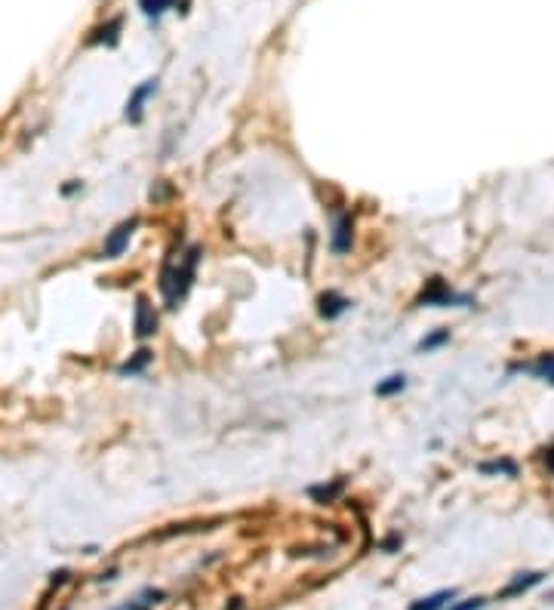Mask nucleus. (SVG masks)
Returning <instances> with one entry per match:
<instances>
[{"instance_id":"1","label":"nucleus","mask_w":554,"mask_h":610,"mask_svg":"<svg viewBox=\"0 0 554 610\" xmlns=\"http://www.w3.org/2000/svg\"><path fill=\"white\" fill-rule=\"evenodd\" d=\"M197 246H191L188 253H185L182 262H166L163 271H160V293H163V299L170 302V305H176L179 299H182L185 293H188L191 281H194V265H197Z\"/></svg>"},{"instance_id":"2","label":"nucleus","mask_w":554,"mask_h":610,"mask_svg":"<svg viewBox=\"0 0 554 610\" xmlns=\"http://www.w3.org/2000/svg\"><path fill=\"white\" fill-rule=\"evenodd\" d=\"M453 302H462V305H468V296H459V293H453V290L447 287V283L440 281V277H431L428 281V287L422 290V296H419V305H453Z\"/></svg>"},{"instance_id":"3","label":"nucleus","mask_w":554,"mask_h":610,"mask_svg":"<svg viewBox=\"0 0 554 610\" xmlns=\"http://www.w3.org/2000/svg\"><path fill=\"white\" fill-rule=\"evenodd\" d=\"M135 225H139V219H127V222H120V225L114 228V231L105 238V256L108 259H114V256H120L123 250L129 246V238H133V231H135Z\"/></svg>"},{"instance_id":"4","label":"nucleus","mask_w":554,"mask_h":610,"mask_svg":"<svg viewBox=\"0 0 554 610\" xmlns=\"http://www.w3.org/2000/svg\"><path fill=\"white\" fill-rule=\"evenodd\" d=\"M154 330H157V314H154L151 302L142 296V299L135 302V336L145 339V336H151Z\"/></svg>"},{"instance_id":"5","label":"nucleus","mask_w":554,"mask_h":610,"mask_svg":"<svg viewBox=\"0 0 554 610\" xmlns=\"http://www.w3.org/2000/svg\"><path fill=\"white\" fill-rule=\"evenodd\" d=\"M154 90H157V80H145V84H142L139 90L133 92V99H129V102H127V117H129V120H133V123L142 117V102H145V99L151 96Z\"/></svg>"},{"instance_id":"6","label":"nucleus","mask_w":554,"mask_h":610,"mask_svg":"<svg viewBox=\"0 0 554 610\" xmlns=\"http://www.w3.org/2000/svg\"><path fill=\"white\" fill-rule=\"evenodd\" d=\"M542 576H545V573H520V576L511 579V583L505 585L502 592H499V598L520 595V592H527V589H533V585H539V583H542Z\"/></svg>"},{"instance_id":"7","label":"nucleus","mask_w":554,"mask_h":610,"mask_svg":"<svg viewBox=\"0 0 554 610\" xmlns=\"http://www.w3.org/2000/svg\"><path fill=\"white\" fill-rule=\"evenodd\" d=\"M351 216H339L336 231H332V250L336 253H348L351 250Z\"/></svg>"},{"instance_id":"8","label":"nucleus","mask_w":554,"mask_h":610,"mask_svg":"<svg viewBox=\"0 0 554 610\" xmlns=\"http://www.w3.org/2000/svg\"><path fill=\"white\" fill-rule=\"evenodd\" d=\"M351 302L345 299V296H339V293H324L320 296V314L324 318H339V314L348 308Z\"/></svg>"},{"instance_id":"9","label":"nucleus","mask_w":554,"mask_h":610,"mask_svg":"<svg viewBox=\"0 0 554 610\" xmlns=\"http://www.w3.org/2000/svg\"><path fill=\"white\" fill-rule=\"evenodd\" d=\"M456 598V592L453 589H443V592H434V595H428V598H422L419 604H412L410 610H440L443 604H449Z\"/></svg>"},{"instance_id":"10","label":"nucleus","mask_w":554,"mask_h":610,"mask_svg":"<svg viewBox=\"0 0 554 610\" xmlns=\"http://www.w3.org/2000/svg\"><path fill=\"white\" fill-rule=\"evenodd\" d=\"M120 18H111L108 25H102V28H96L92 31V37H90V43H108V47H114L117 43V31H120Z\"/></svg>"},{"instance_id":"11","label":"nucleus","mask_w":554,"mask_h":610,"mask_svg":"<svg viewBox=\"0 0 554 610\" xmlns=\"http://www.w3.org/2000/svg\"><path fill=\"white\" fill-rule=\"evenodd\" d=\"M529 373L533 376H539V379H545V382H551L554 385V355H542L536 364H529Z\"/></svg>"},{"instance_id":"12","label":"nucleus","mask_w":554,"mask_h":610,"mask_svg":"<svg viewBox=\"0 0 554 610\" xmlns=\"http://www.w3.org/2000/svg\"><path fill=\"white\" fill-rule=\"evenodd\" d=\"M406 388V376H388L385 382H379V385H375V394H379V398H388V394H394V392H404Z\"/></svg>"},{"instance_id":"13","label":"nucleus","mask_w":554,"mask_h":610,"mask_svg":"<svg viewBox=\"0 0 554 610\" xmlns=\"http://www.w3.org/2000/svg\"><path fill=\"white\" fill-rule=\"evenodd\" d=\"M172 3H176V0H139V10L145 12V16H154V18H157L160 12H166Z\"/></svg>"},{"instance_id":"14","label":"nucleus","mask_w":554,"mask_h":610,"mask_svg":"<svg viewBox=\"0 0 554 610\" xmlns=\"http://www.w3.org/2000/svg\"><path fill=\"white\" fill-rule=\"evenodd\" d=\"M148 364H151V351H145V348H142L139 355L133 357V361H127V364H123V367H120V373H139V370H142V367H148Z\"/></svg>"},{"instance_id":"15","label":"nucleus","mask_w":554,"mask_h":610,"mask_svg":"<svg viewBox=\"0 0 554 610\" xmlns=\"http://www.w3.org/2000/svg\"><path fill=\"white\" fill-rule=\"evenodd\" d=\"M480 472H486V474H492V472H505V474H514V462H508V459L484 462V466H480Z\"/></svg>"},{"instance_id":"16","label":"nucleus","mask_w":554,"mask_h":610,"mask_svg":"<svg viewBox=\"0 0 554 610\" xmlns=\"http://www.w3.org/2000/svg\"><path fill=\"white\" fill-rule=\"evenodd\" d=\"M447 339H449V330H437V333H431L428 339H422V342H419V348L431 351V348H437L440 342H447Z\"/></svg>"},{"instance_id":"17","label":"nucleus","mask_w":554,"mask_h":610,"mask_svg":"<svg viewBox=\"0 0 554 610\" xmlns=\"http://www.w3.org/2000/svg\"><path fill=\"white\" fill-rule=\"evenodd\" d=\"M480 607H484V598H468V601L453 604L449 610H480Z\"/></svg>"},{"instance_id":"18","label":"nucleus","mask_w":554,"mask_h":610,"mask_svg":"<svg viewBox=\"0 0 554 610\" xmlns=\"http://www.w3.org/2000/svg\"><path fill=\"white\" fill-rule=\"evenodd\" d=\"M545 453V466H548V472L554 474V447H548V450H542Z\"/></svg>"}]
</instances>
